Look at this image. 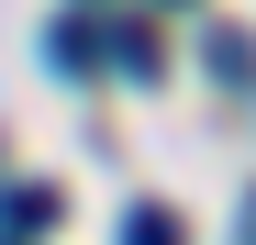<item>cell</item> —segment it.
<instances>
[{"mask_svg":"<svg viewBox=\"0 0 256 245\" xmlns=\"http://www.w3.org/2000/svg\"><path fill=\"white\" fill-rule=\"evenodd\" d=\"M112 56H122V78H156V34H134V22H122V34H112Z\"/></svg>","mask_w":256,"mask_h":245,"instance_id":"2","label":"cell"},{"mask_svg":"<svg viewBox=\"0 0 256 245\" xmlns=\"http://www.w3.org/2000/svg\"><path fill=\"white\" fill-rule=\"evenodd\" d=\"M122 245H190V223H178V212H156V200H145V212L122 223Z\"/></svg>","mask_w":256,"mask_h":245,"instance_id":"1","label":"cell"}]
</instances>
